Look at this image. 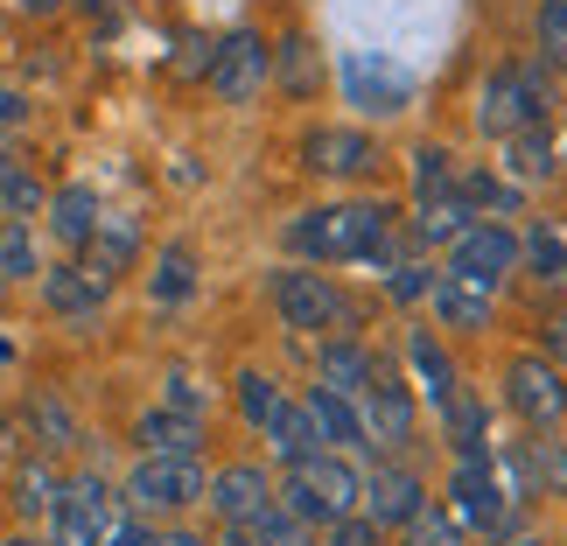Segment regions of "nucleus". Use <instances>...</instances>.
I'll return each instance as SVG.
<instances>
[{"label": "nucleus", "instance_id": "nucleus-36", "mask_svg": "<svg viewBox=\"0 0 567 546\" xmlns=\"http://www.w3.org/2000/svg\"><path fill=\"white\" fill-rule=\"evenodd\" d=\"M413 196H434V189H455V155H449V147L442 141H421V147H413Z\"/></svg>", "mask_w": 567, "mask_h": 546}, {"label": "nucleus", "instance_id": "nucleus-13", "mask_svg": "<svg viewBox=\"0 0 567 546\" xmlns=\"http://www.w3.org/2000/svg\"><path fill=\"white\" fill-rule=\"evenodd\" d=\"M301 168L330 183H364L379 168V141L364 126H309L301 134Z\"/></svg>", "mask_w": 567, "mask_h": 546}, {"label": "nucleus", "instance_id": "nucleus-17", "mask_svg": "<svg viewBox=\"0 0 567 546\" xmlns=\"http://www.w3.org/2000/svg\"><path fill=\"white\" fill-rule=\"evenodd\" d=\"M134 253H141V225L134 217H105L99 210V225H92V238H84V253H78V267L99 280V288H113V280L134 267Z\"/></svg>", "mask_w": 567, "mask_h": 546}, {"label": "nucleus", "instance_id": "nucleus-28", "mask_svg": "<svg viewBox=\"0 0 567 546\" xmlns=\"http://www.w3.org/2000/svg\"><path fill=\"white\" fill-rule=\"evenodd\" d=\"M21 421H29V434H35V449H42V455H71V449H78V413L63 406L56 392H29Z\"/></svg>", "mask_w": 567, "mask_h": 546}, {"label": "nucleus", "instance_id": "nucleus-30", "mask_svg": "<svg viewBox=\"0 0 567 546\" xmlns=\"http://www.w3.org/2000/svg\"><path fill=\"white\" fill-rule=\"evenodd\" d=\"M189 288H196V246H189V238H168L162 259H155V280H147V295H155L162 309H176V301H189Z\"/></svg>", "mask_w": 567, "mask_h": 546}, {"label": "nucleus", "instance_id": "nucleus-1", "mask_svg": "<svg viewBox=\"0 0 567 546\" xmlns=\"http://www.w3.org/2000/svg\"><path fill=\"white\" fill-rule=\"evenodd\" d=\"M400 231V204L351 196V204H316L288 225V253L301 267H351V259H385V238Z\"/></svg>", "mask_w": 567, "mask_h": 546}, {"label": "nucleus", "instance_id": "nucleus-19", "mask_svg": "<svg viewBox=\"0 0 567 546\" xmlns=\"http://www.w3.org/2000/svg\"><path fill=\"white\" fill-rule=\"evenodd\" d=\"M406 385L427 392L434 413H442V400L455 392V358H449V343L434 337L427 322H421V330H406Z\"/></svg>", "mask_w": 567, "mask_h": 546}, {"label": "nucleus", "instance_id": "nucleus-9", "mask_svg": "<svg viewBox=\"0 0 567 546\" xmlns=\"http://www.w3.org/2000/svg\"><path fill=\"white\" fill-rule=\"evenodd\" d=\"M267 78H274V42L259 35V29H231V35H217V42H210V63H204L210 99L246 105V99L267 92Z\"/></svg>", "mask_w": 567, "mask_h": 546}, {"label": "nucleus", "instance_id": "nucleus-12", "mask_svg": "<svg viewBox=\"0 0 567 546\" xmlns=\"http://www.w3.org/2000/svg\"><path fill=\"white\" fill-rule=\"evenodd\" d=\"M113 512H120V497L105 476H63V491L50 505V546H99Z\"/></svg>", "mask_w": 567, "mask_h": 546}, {"label": "nucleus", "instance_id": "nucleus-15", "mask_svg": "<svg viewBox=\"0 0 567 546\" xmlns=\"http://www.w3.org/2000/svg\"><path fill=\"white\" fill-rule=\"evenodd\" d=\"M343 99H351L358 113H372V120H392V113L413 105V78L400 71V63L372 56V50H351L343 56Z\"/></svg>", "mask_w": 567, "mask_h": 546}, {"label": "nucleus", "instance_id": "nucleus-18", "mask_svg": "<svg viewBox=\"0 0 567 546\" xmlns=\"http://www.w3.org/2000/svg\"><path fill=\"white\" fill-rule=\"evenodd\" d=\"M427 309H434V330L484 337V330H491V316H497V301H491L484 288H470V280L442 274V280H434V295H427Z\"/></svg>", "mask_w": 567, "mask_h": 546}, {"label": "nucleus", "instance_id": "nucleus-46", "mask_svg": "<svg viewBox=\"0 0 567 546\" xmlns=\"http://www.w3.org/2000/svg\"><path fill=\"white\" fill-rule=\"evenodd\" d=\"M155 546H210V539L189 533V526H155Z\"/></svg>", "mask_w": 567, "mask_h": 546}, {"label": "nucleus", "instance_id": "nucleus-44", "mask_svg": "<svg viewBox=\"0 0 567 546\" xmlns=\"http://www.w3.org/2000/svg\"><path fill=\"white\" fill-rule=\"evenodd\" d=\"M21 120H29V99H21L14 78H0V134H14Z\"/></svg>", "mask_w": 567, "mask_h": 546}, {"label": "nucleus", "instance_id": "nucleus-26", "mask_svg": "<svg viewBox=\"0 0 567 546\" xmlns=\"http://www.w3.org/2000/svg\"><path fill=\"white\" fill-rule=\"evenodd\" d=\"M372 351H364L358 337H322L316 343V385H330V392H358L364 379H372Z\"/></svg>", "mask_w": 567, "mask_h": 546}, {"label": "nucleus", "instance_id": "nucleus-35", "mask_svg": "<svg viewBox=\"0 0 567 546\" xmlns=\"http://www.w3.org/2000/svg\"><path fill=\"white\" fill-rule=\"evenodd\" d=\"M400 546H470V533L455 526L442 505H421V512H413L406 526H400Z\"/></svg>", "mask_w": 567, "mask_h": 546}, {"label": "nucleus", "instance_id": "nucleus-25", "mask_svg": "<svg viewBox=\"0 0 567 546\" xmlns=\"http://www.w3.org/2000/svg\"><path fill=\"white\" fill-rule=\"evenodd\" d=\"M442 442L455 455H491V406H484V392L455 385L449 400H442Z\"/></svg>", "mask_w": 567, "mask_h": 546}, {"label": "nucleus", "instance_id": "nucleus-7", "mask_svg": "<svg viewBox=\"0 0 567 546\" xmlns=\"http://www.w3.org/2000/svg\"><path fill=\"white\" fill-rule=\"evenodd\" d=\"M497 385H505V413H512L526 434L567 427V364H554L547 351H518Z\"/></svg>", "mask_w": 567, "mask_h": 546}, {"label": "nucleus", "instance_id": "nucleus-4", "mask_svg": "<svg viewBox=\"0 0 567 546\" xmlns=\"http://www.w3.org/2000/svg\"><path fill=\"white\" fill-rule=\"evenodd\" d=\"M547 99H554V71L539 56L497 63V71L484 78V92H476V134H484V141H505V134H518V126L547 120Z\"/></svg>", "mask_w": 567, "mask_h": 546}, {"label": "nucleus", "instance_id": "nucleus-51", "mask_svg": "<svg viewBox=\"0 0 567 546\" xmlns=\"http://www.w3.org/2000/svg\"><path fill=\"white\" fill-rule=\"evenodd\" d=\"M512 546H547V539H512Z\"/></svg>", "mask_w": 567, "mask_h": 546}, {"label": "nucleus", "instance_id": "nucleus-34", "mask_svg": "<svg viewBox=\"0 0 567 546\" xmlns=\"http://www.w3.org/2000/svg\"><path fill=\"white\" fill-rule=\"evenodd\" d=\"M280 400H288V392L274 385V371H259V364L238 371V421H246V427H267V413H274Z\"/></svg>", "mask_w": 567, "mask_h": 546}, {"label": "nucleus", "instance_id": "nucleus-38", "mask_svg": "<svg viewBox=\"0 0 567 546\" xmlns=\"http://www.w3.org/2000/svg\"><path fill=\"white\" fill-rule=\"evenodd\" d=\"M434 280H442V274H434L427 253H421V259H392V267H385V295H392V301H427Z\"/></svg>", "mask_w": 567, "mask_h": 546}, {"label": "nucleus", "instance_id": "nucleus-6", "mask_svg": "<svg viewBox=\"0 0 567 546\" xmlns=\"http://www.w3.org/2000/svg\"><path fill=\"white\" fill-rule=\"evenodd\" d=\"M351 406H358V442L372 455H400L413 442V427H421V392H413L385 358L372 364V379L351 392Z\"/></svg>", "mask_w": 567, "mask_h": 546}, {"label": "nucleus", "instance_id": "nucleus-39", "mask_svg": "<svg viewBox=\"0 0 567 546\" xmlns=\"http://www.w3.org/2000/svg\"><path fill=\"white\" fill-rule=\"evenodd\" d=\"M246 539H252V546H316V526H301L295 512L274 505V512H259L252 526H246Z\"/></svg>", "mask_w": 567, "mask_h": 546}, {"label": "nucleus", "instance_id": "nucleus-49", "mask_svg": "<svg viewBox=\"0 0 567 546\" xmlns=\"http://www.w3.org/2000/svg\"><path fill=\"white\" fill-rule=\"evenodd\" d=\"M21 8H29V14H56L63 0H21Z\"/></svg>", "mask_w": 567, "mask_h": 546}, {"label": "nucleus", "instance_id": "nucleus-29", "mask_svg": "<svg viewBox=\"0 0 567 546\" xmlns=\"http://www.w3.org/2000/svg\"><path fill=\"white\" fill-rule=\"evenodd\" d=\"M267 84H280L288 99H316V92H322V50H316L309 35H288V42L274 50V78H267Z\"/></svg>", "mask_w": 567, "mask_h": 546}, {"label": "nucleus", "instance_id": "nucleus-5", "mask_svg": "<svg viewBox=\"0 0 567 546\" xmlns=\"http://www.w3.org/2000/svg\"><path fill=\"white\" fill-rule=\"evenodd\" d=\"M274 309L301 337H351L358 330V301L316 267H280L274 274Z\"/></svg>", "mask_w": 567, "mask_h": 546}, {"label": "nucleus", "instance_id": "nucleus-41", "mask_svg": "<svg viewBox=\"0 0 567 546\" xmlns=\"http://www.w3.org/2000/svg\"><path fill=\"white\" fill-rule=\"evenodd\" d=\"M99 546H155V526H147V518H134V512H113L105 518V533H99Z\"/></svg>", "mask_w": 567, "mask_h": 546}, {"label": "nucleus", "instance_id": "nucleus-24", "mask_svg": "<svg viewBox=\"0 0 567 546\" xmlns=\"http://www.w3.org/2000/svg\"><path fill=\"white\" fill-rule=\"evenodd\" d=\"M42 217H50V238L78 259L84 238H92V225H99V196H92V183H63V189H50Z\"/></svg>", "mask_w": 567, "mask_h": 546}, {"label": "nucleus", "instance_id": "nucleus-45", "mask_svg": "<svg viewBox=\"0 0 567 546\" xmlns=\"http://www.w3.org/2000/svg\"><path fill=\"white\" fill-rule=\"evenodd\" d=\"M539 351H547L554 364H567V309H554L547 322H539Z\"/></svg>", "mask_w": 567, "mask_h": 546}, {"label": "nucleus", "instance_id": "nucleus-27", "mask_svg": "<svg viewBox=\"0 0 567 546\" xmlns=\"http://www.w3.org/2000/svg\"><path fill=\"white\" fill-rule=\"evenodd\" d=\"M301 406H309V421H316V434H322V449H364V442H358V406H351V392L309 385V392H301Z\"/></svg>", "mask_w": 567, "mask_h": 546}, {"label": "nucleus", "instance_id": "nucleus-14", "mask_svg": "<svg viewBox=\"0 0 567 546\" xmlns=\"http://www.w3.org/2000/svg\"><path fill=\"white\" fill-rule=\"evenodd\" d=\"M427 505V484H421V470L400 463V455H379L372 476H364V497H358V512L372 518L379 533H400L413 512Z\"/></svg>", "mask_w": 567, "mask_h": 546}, {"label": "nucleus", "instance_id": "nucleus-20", "mask_svg": "<svg viewBox=\"0 0 567 546\" xmlns=\"http://www.w3.org/2000/svg\"><path fill=\"white\" fill-rule=\"evenodd\" d=\"M42 309L63 316V322H92L105 309V288L78 267V259H63V267H42Z\"/></svg>", "mask_w": 567, "mask_h": 546}, {"label": "nucleus", "instance_id": "nucleus-32", "mask_svg": "<svg viewBox=\"0 0 567 546\" xmlns=\"http://www.w3.org/2000/svg\"><path fill=\"white\" fill-rule=\"evenodd\" d=\"M56 491H63V476H56L50 455H29V463L14 470V512H21V518H50Z\"/></svg>", "mask_w": 567, "mask_h": 546}, {"label": "nucleus", "instance_id": "nucleus-43", "mask_svg": "<svg viewBox=\"0 0 567 546\" xmlns=\"http://www.w3.org/2000/svg\"><path fill=\"white\" fill-rule=\"evenodd\" d=\"M162 406L196 413V421H204V392H196V379H183V371H168V400H162Z\"/></svg>", "mask_w": 567, "mask_h": 546}, {"label": "nucleus", "instance_id": "nucleus-10", "mask_svg": "<svg viewBox=\"0 0 567 546\" xmlns=\"http://www.w3.org/2000/svg\"><path fill=\"white\" fill-rule=\"evenodd\" d=\"M449 274L470 280V288H484V295H497L518 274V231L497 225V217H476V225L449 246Z\"/></svg>", "mask_w": 567, "mask_h": 546}, {"label": "nucleus", "instance_id": "nucleus-48", "mask_svg": "<svg viewBox=\"0 0 567 546\" xmlns=\"http://www.w3.org/2000/svg\"><path fill=\"white\" fill-rule=\"evenodd\" d=\"M554 155L567 162V105H560V134H554Z\"/></svg>", "mask_w": 567, "mask_h": 546}, {"label": "nucleus", "instance_id": "nucleus-22", "mask_svg": "<svg viewBox=\"0 0 567 546\" xmlns=\"http://www.w3.org/2000/svg\"><path fill=\"white\" fill-rule=\"evenodd\" d=\"M497 147H505V183H518V189H533V183H554V176H560V155H554L547 120L518 126V134H505Z\"/></svg>", "mask_w": 567, "mask_h": 546}, {"label": "nucleus", "instance_id": "nucleus-31", "mask_svg": "<svg viewBox=\"0 0 567 546\" xmlns=\"http://www.w3.org/2000/svg\"><path fill=\"white\" fill-rule=\"evenodd\" d=\"M42 204H50V189L29 176V162H14L8 147H0V210H8V225H29V217H42Z\"/></svg>", "mask_w": 567, "mask_h": 546}, {"label": "nucleus", "instance_id": "nucleus-47", "mask_svg": "<svg viewBox=\"0 0 567 546\" xmlns=\"http://www.w3.org/2000/svg\"><path fill=\"white\" fill-rule=\"evenodd\" d=\"M0 546H50V539H42V533H8Z\"/></svg>", "mask_w": 567, "mask_h": 546}, {"label": "nucleus", "instance_id": "nucleus-50", "mask_svg": "<svg viewBox=\"0 0 567 546\" xmlns=\"http://www.w3.org/2000/svg\"><path fill=\"white\" fill-rule=\"evenodd\" d=\"M210 546H252V539L246 533H225V539H210Z\"/></svg>", "mask_w": 567, "mask_h": 546}, {"label": "nucleus", "instance_id": "nucleus-16", "mask_svg": "<svg viewBox=\"0 0 567 546\" xmlns=\"http://www.w3.org/2000/svg\"><path fill=\"white\" fill-rule=\"evenodd\" d=\"M470 225H476V210L463 204V189H434V196H413V217H406L400 231H406V246H413V253H427V259H434V253H449Z\"/></svg>", "mask_w": 567, "mask_h": 546}, {"label": "nucleus", "instance_id": "nucleus-21", "mask_svg": "<svg viewBox=\"0 0 567 546\" xmlns=\"http://www.w3.org/2000/svg\"><path fill=\"white\" fill-rule=\"evenodd\" d=\"M259 442H267V455L280 470H295V463H309V455H322V434H316V421H309V406L301 400H280L274 413H267V427H259Z\"/></svg>", "mask_w": 567, "mask_h": 546}, {"label": "nucleus", "instance_id": "nucleus-11", "mask_svg": "<svg viewBox=\"0 0 567 546\" xmlns=\"http://www.w3.org/2000/svg\"><path fill=\"white\" fill-rule=\"evenodd\" d=\"M274 491H280V476L267 463H225V470H210V484H204V512L225 533H246L259 512H274Z\"/></svg>", "mask_w": 567, "mask_h": 546}, {"label": "nucleus", "instance_id": "nucleus-8", "mask_svg": "<svg viewBox=\"0 0 567 546\" xmlns=\"http://www.w3.org/2000/svg\"><path fill=\"white\" fill-rule=\"evenodd\" d=\"M463 533H505L518 505H512V491H505V476H497L491 455H455V470H449V505H442Z\"/></svg>", "mask_w": 567, "mask_h": 546}, {"label": "nucleus", "instance_id": "nucleus-40", "mask_svg": "<svg viewBox=\"0 0 567 546\" xmlns=\"http://www.w3.org/2000/svg\"><path fill=\"white\" fill-rule=\"evenodd\" d=\"M539 63L567 78V0H539Z\"/></svg>", "mask_w": 567, "mask_h": 546}, {"label": "nucleus", "instance_id": "nucleus-52", "mask_svg": "<svg viewBox=\"0 0 567 546\" xmlns=\"http://www.w3.org/2000/svg\"><path fill=\"white\" fill-rule=\"evenodd\" d=\"M560 442H567V434H560Z\"/></svg>", "mask_w": 567, "mask_h": 546}, {"label": "nucleus", "instance_id": "nucleus-42", "mask_svg": "<svg viewBox=\"0 0 567 546\" xmlns=\"http://www.w3.org/2000/svg\"><path fill=\"white\" fill-rule=\"evenodd\" d=\"M322 533H330L322 546H385V533H379V526H372V518H364V512L337 518V526H322Z\"/></svg>", "mask_w": 567, "mask_h": 546}, {"label": "nucleus", "instance_id": "nucleus-23", "mask_svg": "<svg viewBox=\"0 0 567 546\" xmlns=\"http://www.w3.org/2000/svg\"><path fill=\"white\" fill-rule=\"evenodd\" d=\"M134 449L141 455H204V421L176 406H147L134 421Z\"/></svg>", "mask_w": 567, "mask_h": 546}, {"label": "nucleus", "instance_id": "nucleus-3", "mask_svg": "<svg viewBox=\"0 0 567 546\" xmlns=\"http://www.w3.org/2000/svg\"><path fill=\"white\" fill-rule=\"evenodd\" d=\"M204 455H141L134 470H126V484H120V505L134 512V518H168L176 526L183 512H196L204 505Z\"/></svg>", "mask_w": 567, "mask_h": 546}, {"label": "nucleus", "instance_id": "nucleus-37", "mask_svg": "<svg viewBox=\"0 0 567 546\" xmlns=\"http://www.w3.org/2000/svg\"><path fill=\"white\" fill-rule=\"evenodd\" d=\"M42 259H35V231L29 225H0V280H35Z\"/></svg>", "mask_w": 567, "mask_h": 546}, {"label": "nucleus", "instance_id": "nucleus-2", "mask_svg": "<svg viewBox=\"0 0 567 546\" xmlns=\"http://www.w3.org/2000/svg\"><path fill=\"white\" fill-rule=\"evenodd\" d=\"M358 497H364V470H358L343 449H322V455H309V463L280 470L274 505L295 512L301 526H337V518L358 512Z\"/></svg>", "mask_w": 567, "mask_h": 546}, {"label": "nucleus", "instance_id": "nucleus-33", "mask_svg": "<svg viewBox=\"0 0 567 546\" xmlns=\"http://www.w3.org/2000/svg\"><path fill=\"white\" fill-rule=\"evenodd\" d=\"M518 267H533L539 280H567V231H554V225L526 231L518 238Z\"/></svg>", "mask_w": 567, "mask_h": 546}]
</instances>
